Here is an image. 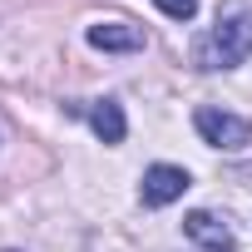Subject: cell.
<instances>
[{"label": "cell", "mask_w": 252, "mask_h": 252, "mask_svg": "<svg viewBox=\"0 0 252 252\" xmlns=\"http://www.w3.org/2000/svg\"><path fill=\"white\" fill-rule=\"evenodd\" d=\"M84 40L94 50H109V55H134L144 50V25H129V20H99L84 30Z\"/></svg>", "instance_id": "cell-5"}, {"label": "cell", "mask_w": 252, "mask_h": 252, "mask_svg": "<svg viewBox=\"0 0 252 252\" xmlns=\"http://www.w3.org/2000/svg\"><path fill=\"white\" fill-rule=\"evenodd\" d=\"M89 129H94L104 144H124V134H129V119H124L119 99H99V104L89 109Z\"/></svg>", "instance_id": "cell-6"}, {"label": "cell", "mask_w": 252, "mask_h": 252, "mask_svg": "<svg viewBox=\"0 0 252 252\" xmlns=\"http://www.w3.org/2000/svg\"><path fill=\"white\" fill-rule=\"evenodd\" d=\"M183 232H188L203 252H232V247H237V237H232L227 218H218V213H208V208L188 213V218H183Z\"/></svg>", "instance_id": "cell-4"}, {"label": "cell", "mask_w": 252, "mask_h": 252, "mask_svg": "<svg viewBox=\"0 0 252 252\" xmlns=\"http://www.w3.org/2000/svg\"><path fill=\"white\" fill-rule=\"evenodd\" d=\"M193 129L203 134V144L227 149V154H237V149L252 144V124H247L242 114H227V109H213V104H203V109L193 114Z\"/></svg>", "instance_id": "cell-2"}, {"label": "cell", "mask_w": 252, "mask_h": 252, "mask_svg": "<svg viewBox=\"0 0 252 252\" xmlns=\"http://www.w3.org/2000/svg\"><path fill=\"white\" fill-rule=\"evenodd\" d=\"M247 55H252V0H222L218 20L193 45V60L198 69H232Z\"/></svg>", "instance_id": "cell-1"}, {"label": "cell", "mask_w": 252, "mask_h": 252, "mask_svg": "<svg viewBox=\"0 0 252 252\" xmlns=\"http://www.w3.org/2000/svg\"><path fill=\"white\" fill-rule=\"evenodd\" d=\"M154 5H158L168 20H193V15H198V0H154Z\"/></svg>", "instance_id": "cell-7"}, {"label": "cell", "mask_w": 252, "mask_h": 252, "mask_svg": "<svg viewBox=\"0 0 252 252\" xmlns=\"http://www.w3.org/2000/svg\"><path fill=\"white\" fill-rule=\"evenodd\" d=\"M188 188H193L188 168H178V163H154V168L144 173V183H139V198H144V208H168V203H178Z\"/></svg>", "instance_id": "cell-3"}]
</instances>
